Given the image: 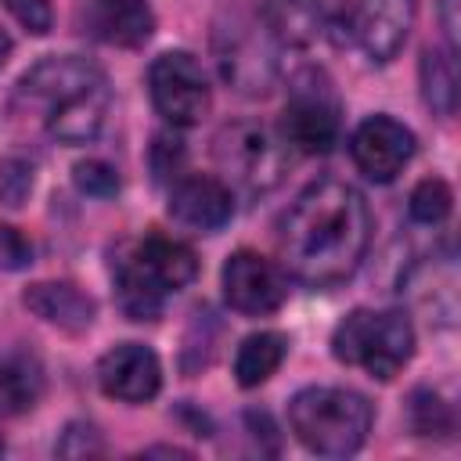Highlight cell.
<instances>
[{
  "instance_id": "1",
  "label": "cell",
  "mask_w": 461,
  "mask_h": 461,
  "mask_svg": "<svg viewBox=\"0 0 461 461\" xmlns=\"http://www.w3.org/2000/svg\"><path fill=\"white\" fill-rule=\"evenodd\" d=\"M371 241V212L357 187L342 180L310 184L281 220V259L310 288L346 281Z\"/></svg>"
},
{
  "instance_id": "2",
  "label": "cell",
  "mask_w": 461,
  "mask_h": 461,
  "mask_svg": "<svg viewBox=\"0 0 461 461\" xmlns=\"http://www.w3.org/2000/svg\"><path fill=\"white\" fill-rule=\"evenodd\" d=\"M14 101L32 112L50 137L65 144H83L104 126L112 90L101 65H94L90 58L61 54L32 65L18 79Z\"/></svg>"
},
{
  "instance_id": "3",
  "label": "cell",
  "mask_w": 461,
  "mask_h": 461,
  "mask_svg": "<svg viewBox=\"0 0 461 461\" xmlns=\"http://www.w3.org/2000/svg\"><path fill=\"white\" fill-rule=\"evenodd\" d=\"M288 421L299 443L324 457H346L360 450L371 432V403L339 385H310L292 396Z\"/></svg>"
},
{
  "instance_id": "4",
  "label": "cell",
  "mask_w": 461,
  "mask_h": 461,
  "mask_svg": "<svg viewBox=\"0 0 461 461\" xmlns=\"http://www.w3.org/2000/svg\"><path fill=\"white\" fill-rule=\"evenodd\" d=\"M331 353L367 371L371 378H393L414 353V328L400 310H353L331 335Z\"/></svg>"
},
{
  "instance_id": "5",
  "label": "cell",
  "mask_w": 461,
  "mask_h": 461,
  "mask_svg": "<svg viewBox=\"0 0 461 461\" xmlns=\"http://www.w3.org/2000/svg\"><path fill=\"white\" fill-rule=\"evenodd\" d=\"M212 158L220 173L249 194H263L285 176V144L270 126L252 119L223 126L212 140Z\"/></svg>"
},
{
  "instance_id": "6",
  "label": "cell",
  "mask_w": 461,
  "mask_h": 461,
  "mask_svg": "<svg viewBox=\"0 0 461 461\" xmlns=\"http://www.w3.org/2000/svg\"><path fill=\"white\" fill-rule=\"evenodd\" d=\"M285 140L306 155H324L339 140V97L324 72H303L292 79L285 104Z\"/></svg>"
},
{
  "instance_id": "7",
  "label": "cell",
  "mask_w": 461,
  "mask_h": 461,
  "mask_svg": "<svg viewBox=\"0 0 461 461\" xmlns=\"http://www.w3.org/2000/svg\"><path fill=\"white\" fill-rule=\"evenodd\" d=\"M151 101L158 115L173 126H194L209 112V83L194 54L187 50H166L151 61L148 72Z\"/></svg>"
},
{
  "instance_id": "8",
  "label": "cell",
  "mask_w": 461,
  "mask_h": 461,
  "mask_svg": "<svg viewBox=\"0 0 461 461\" xmlns=\"http://www.w3.org/2000/svg\"><path fill=\"white\" fill-rule=\"evenodd\" d=\"M223 295L238 313H274L288 295V277L259 252H234L223 263Z\"/></svg>"
},
{
  "instance_id": "9",
  "label": "cell",
  "mask_w": 461,
  "mask_h": 461,
  "mask_svg": "<svg viewBox=\"0 0 461 461\" xmlns=\"http://www.w3.org/2000/svg\"><path fill=\"white\" fill-rule=\"evenodd\" d=\"M349 151H353V162L360 166L364 176L378 180V184H389L414 155V133L389 119V115H371L357 126L353 140H349Z\"/></svg>"
},
{
  "instance_id": "10",
  "label": "cell",
  "mask_w": 461,
  "mask_h": 461,
  "mask_svg": "<svg viewBox=\"0 0 461 461\" xmlns=\"http://www.w3.org/2000/svg\"><path fill=\"white\" fill-rule=\"evenodd\" d=\"M119 270L140 281L144 288H151L155 295H169V292H180L198 274V259L184 241L151 234L130 252V259L119 263Z\"/></svg>"
},
{
  "instance_id": "11",
  "label": "cell",
  "mask_w": 461,
  "mask_h": 461,
  "mask_svg": "<svg viewBox=\"0 0 461 461\" xmlns=\"http://www.w3.org/2000/svg\"><path fill=\"white\" fill-rule=\"evenodd\" d=\"M414 0H360L349 14V36L371 61H393L411 32Z\"/></svg>"
},
{
  "instance_id": "12",
  "label": "cell",
  "mask_w": 461,
  "mask_h": 461,
  "mask_svg": "<svg viewBox=\"0 0 461 461\" xmlns=\"http://www.w3.org/2000/svg\"><path fill=\"white\" fill-rule=\"evenodd\" d=\"M97 382L112 400H126V403H144L158 393L162 385V367L158 357L140 346V342H122L115 349H108L97 364Z\"/></svg>"
},
{
  "instance_id": "13",
  "label": "cell",
  "mask_w": 461,
  "mask_h": 461,
  "mask_svg": "<svg viewBox=\"0 0 461 461\" xmlns=\"http://www.w3.org/2000/svg\"><path fill=\"white\" fill-rule=\"evenodd\" d=\"M169 212L184 227L220 230L234 212V194L216 176H184L169 194Z\"/></svg>"
},
{
  "instance_id": "14",
  "label": "cell",
  "mask_w": 461,
  "mask_h": 461,
  "mask_svg": "<svg viewBox=\"0 0 461 461\" xmlns=\"http://www.w3.org/2000/svg\"><path fill=\"white\" fill-rule=\"evenodd\" d=\"M83 18L90 36L112 47H140L155 29L148 0H90Z\"/></svg>"
},
{
  "instance_id": "15",
  "label": "cell",
  "mask_w": 461,
  "mask_h": 461,
  "mask_svg": "<svg viewBox=\"0 0 461 461\" xmlns=\"http://www.w3.org/2000/svg\"><path fill=\"white\" fill-rule=\"evenodd\" d=\"M22 299L36 317H43L47 324H54L61 331H72V335L86 331L94 324V313H97L94 299L86 292H79L76 285H68V281H40V285L25 288Z\"/></svg>"
},
{
  "instance_id": "16",
  "label": "cell",
  "mask_w": 461,
  "mask_h": 461,
  "mask_svg": "<svg viewBox=\"0 0 461 461\" xmlns=\"http://www.w3.org/2000/svg\"><path fill=\"white\" fill-rule=\"evenodd\" d=\"M220 68L241 94H267L274 83V58L252 36H234L220 50Z\"/></svg>"
},
{
  "instance_id": "17",
  "label": "cell",
  "mask_w": 461,
  "mask_h": 461,
  "mask_svg": "<svg viewBox=\"0 0 461 461\" xmlns=\"http://www.w3.org/2000/svg\"><path fill=\"white\" fill-rule=\"evenodd\" d=\"M267 29L285 47H306L321 32V0H267Z\"/></svg>"
},
{
  "instance_id": "18",
  "label": "cell",
  "mask_w": 461,
  "mask_h": 461,
  "mask_svg": "<svg viewBox=\"0 0 461 461\" xmlns=\"http://www.w3.org/2000/svg\"><path fill=\"white\" fill-rule=\"evenodd\" d=\"M285 349H288V342H285V335H277V331L249 335V339L241 342L238 357H234V375H238V382H241L245 389L267 382V378L281 367Z\"/></svg>"
},
{
  "instance_id": "19",
  "label": "cell",
  "mask_w": 461,
  "mask_h": 461,
  "mask_svg": "<svg viewBox=\"0 0 461 461\" xmlns=\"http://www.w3.org/2000/svg\"><path fill=\"white\" fill-rule=\"evenodd\" d=\"M43 375L25 357H0V414H22L40 400Z\"/></svg>"
},
{
  "instance_id": "20",
  "label": "cell",
  "mask_w": 461,
  "mask_h": 461,
  "mask_svg": "<svg viewBox=\"0 0 461 461\" xmlns=\"http://www.w3.org/2000/svg\"><path fill=\"white\" fill-rule=\"evenodd\" d=\"M421 97L436 115H454L457 108V72L454 58L443 50H425L421 54Z\"/></svg>"
},
{
  "instance_id": "21",
  "label": "cell",
  "mask_w": 461,
  "mask_h": 461,
  "mask_svg": "<svg viewBox=\"0 0 461 461\" xmlns=\"http://www.w3.org/2000/svg\"><path fill=\"white\" fill-rule=\"evenodd\" d=\"M411 429H414L418 436H450L454 414H450V407L443 403L439 393L418 389V393L411 396Z\"/></svg>"
},
{
  "instance_id": "22",
  "label": "cell",
  "mask_w": 461,
  "mask_h": 461,
  "mask_svg": "<svg viewBox=\"0 0 461 461\" xmlns=\"http://www.w3.org/2000/svg\"><path fill=\"white\" fill-rule=\"evenodd\" d=\"M450 205H454V194L443 180H421L414 191H411V216L418 223H443L450 216Z\"/></svg>"
},
{
  "instance_id": "23",
  "label": "cell",
  "mask_w": 461,
  "mask_h": 461,
  "mask_svg": "<svg viewBox=\"0 0 461 461\" xmlns=\"http://www.w3.org/2000/svg\"><path fill=\"white\" fill-rule=\"evenodd\" d=\"M32 191V166L25 158H4L0 162V202L4 205H22Z\"/></svg>"
},
{
  "instance_id": "24",
  "label": "cell",
  "mask_w": 461,
  "mask_h": 461,
  "mask_svg": "<svg viewBox=\"0 0 461 461\" xmlns=\"http://www.w3.org/2000/svg\"><path fill=\"white\" fill-rule=\"evenodd\" d=\"M76 184H79V191L97 194V198H112L119 191L115 169L108 162H97V158H86V162L76 166Z\"/></svg>"
},
{
  "instance_id": "25",
  "label": "cell",
  "mask_w": 461,
  "mask_h": 461,
  "mask_svg": "<svg viewBox=\"0 0 461 461\" xmlns=\"http://www.w3.org/2000/svg\"><path fill=\"white\" fill-rule=\"evenodd\" d=\"M4 4H7V11H11L29 32H36V36L50 32V25H54V7H50V0H4Z\"/></svg>"
},
{
  "instance_id": "26",
  "label": "cell",
  "mask_w": 461,
  "mask_h": 461,
  "mask_svg": "<svg viewBox=\"0 0 461 461\" xmlns=\"http://www.w3.org/2000/svg\"><path fill=\"white\" fill-rule=\"evenodd\" d=\"M32 259V245L22 230L0 223V270H22Z\"/></svg>"
},
{
  "instance_id": "27",
  "label": "cell",
  "mask_w": 461,
  "mask_h": 461,
  "mask_svg": "<svg viewBox=\"0 0 461 461\" xmlns=\"http://www.w3.org/2000/svg\"><path fill=\"white\" fill-rule=\"evenodd\" d=\"M65 436L68 439L58 443V454H65V457H94V454H104V443H101V436H97L94 425H68Z\"/></svg>"
},
{
  "instance_id": "28",
  "label": "cell",
  "mask_w": 461,
  "mask_h": 461,
  "mask_svg": "<svg viewBox=\"0 0 461 461\" xmlns=\"http://www.w3.org/2000/svg\"><path fill=\"white\" fill-rule=\"evenodd\" d=\"M439 14H443V29L450 47H457V0H439Z\"/></svg>"
},
{
  "instance_id": "29",
  "label": "cell",
  "mask_w": 461,
  "mask_h": 461,
  "mask_svg": "<svg viewBox=\"0 0 461 461\" xmlns=\"http://www.w3.org/2000/svg\"><path fill=\"white\" fill-rule=\"evenodd\" d=\"M7 54H11V40H7L4 32H0V65L7 61Z\"/></svg>"
},
{
  "instance_id": "30",
  "label": "cell",
  "mask_w": 461,
  "mask_h": 461,
  "mask_svg": "<svg viewBox=\"0 0 461 461\" xmlns=\"http://www.w3.org/2000/svg\"><path fill=\"white\" fill-rule=\"evenodd\" d=\"M0 454H4V439H0Z\"/></svg>"
}]
</instances>
